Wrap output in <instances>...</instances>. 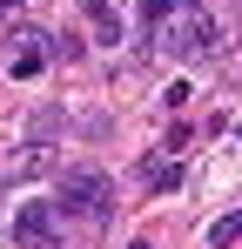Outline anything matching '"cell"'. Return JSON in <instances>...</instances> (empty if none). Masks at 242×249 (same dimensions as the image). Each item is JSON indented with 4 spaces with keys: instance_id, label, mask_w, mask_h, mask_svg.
<instances>
[{
    "instance_id": "6",
    "label": "cell",
    "mask_w": 242,
    "mask_h": 249,
    "mask_svg": "<svg viewBox=\"0 0 242 249\" xmlns=\"http://www.w3.org/2000/svg\"><path fill=\"white\" fill-rule=\"evenodd\" d=\"M94 27H101V41H115V34H121V20H115L108 0H94Z\"/></svg>"
},
{
    "instance_id": "1",
    "label": "cell",
    "mask_w": 242,
    "mask_h": 249,
    "mask_svg": "<svg viewBox=\"0 0 242 249\" xmlns=\"http://www.w3.org/2000/svg\"><path fill=\"white\" fill-rule=\"evenodd\" d=\"M141 14H148V34H155L161 54L195 61V54L215 47V20H208V7H202V0H148Z\"/></svg>"
},
{
    "instance_id": "3",
    "label": "cell",
    "mask_w": 242,
    "mask_h": 249,
    "mask_svg": "<svg viewBox=\"0 0 242 249\" xmlns=\"http://www.w3.org/2000/svg\"><path fill=\"white\" fill-rule=\"evenodd\" d=\"M54 215H61L54 202H27L20 215H14V243H20V249H61V229H54Z\"/></svg>"
},
{
    "instance_id": "7",
    "label": "cell",
    "mask_w": 242,
    "mask_h": 249,
    "mask_svg": "<svg viewBox=\"0 0 242 249\" xmlns=\"http://www.w3.org/2000/svg\"><path fill=\"white\" fill-rule=\"evenodd\" d=\"M14 7H20V0H0V14H14Z\"/></svg>"
},
{
    "instance_id": "4",
    "label": "cell",
    "mask_w": 242,
    "mask_h": 249,
    "mask_svg": "<svg viewBox=\"0 0 242 249\" xmlns=\"http://www.w3.org/2000/svg\"><path fill=\"white\" fill-rule=\"evenodd\" d=\"M47 162H54V155H47L40 142H27L20 155H7V168H0V175H7V182H34V175H47Z\"/></svg>"
},
{
    "instance_id": "8",
    "label": "cell",
    "mask_w": 242,
    "mask_h": 249,
    "mask_svg": "<svg viewBox=\"0 0 242 249\" xmlns=\"http://www.w3.org/2000/svg\"><path fill=\"white\" fill-rule=\"evenodd\" d=\"M128 249H148V243H128Z\"/></svg>"
},
{
    "instance_id": "2",
    "label": "cell",
    "mask_w": 242,
    "mask_h": 249,
    "mask_svg": "<svg viewBox=\"0 0 242 249\" xmlns=\"http://www.w3.org/2000/svg\"><path fill=\"white\" fill-rule=\"evenodd\" d=\"M54 209H61V215H108V209H115V182H108L101 168H61Z\"/></svg>"
},
{
    "instance_id": "5",
    "label": "cell",
    "mask_w": 242,
    "mask_h": 249,
    "mask_svg": "<svg viewBox=\"0 0 242 249\" xmlns=\"http://www.w3.org/2000/svg\"><path fill=\"white\" fill-rule=\"evenodd\" d=\"M141 182H148L155 196H168V189H182V168L161 162V155H148V162H141Z\"/></svg>"
}]
</instances>
